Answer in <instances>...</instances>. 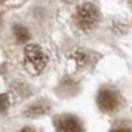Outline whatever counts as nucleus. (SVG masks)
<instances>
[{
  "instance_id": "nucleus-1",
  "label": "nucleus",
  "mask_w": 132,
  "mask_h": 132,
  "mask_svg": "<svg viewBox=\"0 0 132 132\" xmlns=\"http://www.w3.org/2000/svg\"><path fill=\"white\" fill-rule=\"evenodd\" d=\"M48 56L37 45H28L24 51V67L30 74H39L46 67Z\"/></svg>"
},
{
  "instance_id": "nucleus-2",
  "label": "nucleus",
  "mask_w": 132,
  "mask_h": 132,
  "mask_svg": "<svg viewBox=\"0 0 132 132\" xmlns=\"http://www.w3.org/2000/svg\"><path fill=\"white\" fill-rule=\"evenodd\" d=\"M96 102L102 111L116 113L122 107V96L113 88H102L96 95Z\"/></svg>"
},
{
  "instance_id": "nucleus-3",
  "label": "nucleus",
  "mask_w": 132,
  "mask_h": 132,
  "mask_svg": "<svg viewBox=\"0 0 132 132\" xmlns=\"http://www.w3.org/2000/svg\"><path fill=\"white\" fill-rule=\"evenodd\" d=\"M100 21L98 7L92 3H85L77 12V22L82 30H92Z\"/></svg>"
},
{
  "instance_id": "nucleus-4",
  "label": "nucleus",
  "mask_w": 132,
  "mask_h": 132,
  "mask_svg": "<svg viewBox=\"0 0 132 132\" xmlns=\"http://www.w3.org/2000/svg\"><path fill=\"white\" fill-rule=\"evenodd\" d=\"M58 132H83V123L73 114H62L55 120Z\"/></svg>"
},
{
  "instance_id": "nucleus-5",
  "label": "nucleus",
  "mask_w": 132,
  "mask_h": 132,
  "mask_svg": "<svg viewBox=\"0 0 132 132\" xmlns=\"http://www.w3.org/2000/svg\"><path fill=\"white\" fill-rule=\"evenodd\" d=\"M15 34L18 37V42H25L28 39V31L25 28H22V27H16L15 28Z\"/></svg>"
},
{
  "instance_id": "nucleus-6",
  "label": "nucleus",
  "mask_w": 132,
  "mask_h": 132,
  "mask_svg": "<svg viewBox=\"0 0 132 132\" xmlns=\"http://www.w3.org/2000/svg\"><path fill=\"white\" fill-rule=\"evenodd\" d=\"M110 132H132V128L128 125H117V126H114Z\"/></svg>"
},
{
  "instance_id": "nucleus-7",
  "label": "nucleus",
  "mask_w": 132,
  "mask_h": 132,
  "mask_svg": "<svg viewBox=\"0 0 132 132\" xmlns=\"http://www.w3.org/2000/svg\"><path fill=\"white\" fill-rule=\"evenodd\" d=\"M7 107V96L0 95V110H6Z\"/></svg>"
},
{
  "instance_id": "nucleus-8",
  "label": "nucleus",
  "mask_w": 132,
  "mask_h": 132,
  "mask_svg": "<svg viewBox=\"0 0 132 132\" xmlns=\"http://www.w3.org/2000/svg\"><path fill=\"white\" fill-rule=\"evenodd\" d=\"M21 132H39L37 129H34V128H30V126H27V128H22V131Z\"/></svg>"
}]
</instances>
